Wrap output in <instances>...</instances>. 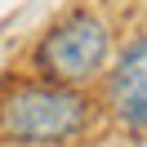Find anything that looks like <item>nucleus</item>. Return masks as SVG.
Returning a JSON list of instances; mask_svg holds the SVG:
<instances>
[{
  "mask_svg": "<svg viewBox=\"0 0 147 147\" xmlns=\"http://www.w3.org/2000/svg\"><path fill=\"white\" fill-rule=\"evenodd\" d=\"M111 63V31L98 13L71 9L49 27V36L36 45V67L54 85H85L102 76Z\"/></svg>",
  "mask_w": 147,
  "mask_h": 147,
  "instance_id": "obj_2",
  "label": "nucleus"
},
{
  "mask_svg": "<svg viewBox=\"0 0 147 147\" xmlns=\"http://www.w3.org/2000/svg\"><path fill=\"white\" fill-rule=\"evenodd\" d=\"M107 107L125 129H147V31L125 45L107 71Z\"/></svg>",
  "mask_w": 147,
  "mask_h": 147,
  "instance_id": "obj_3",
  "label": "nucleus"
},
{
  "mask_svg": "<svg viewBox=\"0 0 147 147\" xmlns=\"http://www.w3.org/2000/svg\"><path fill=\"white\" fill-rule=\"evenodd\" d=\"M89 120V102L76 94V85H18L9 98L0 102V129L13 143L27 147H54L76 138Z\"/></svg>",
  "mask_w": 147,
  "mask_h": 147,
  "instance_id": "obj_1",
  "label": "nucleus"
}]
</instances>
